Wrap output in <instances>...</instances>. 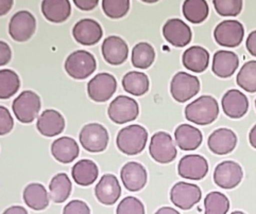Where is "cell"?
<instances>
[{
	"instance_id": "6da1fadb",
	"label": "cell",
	"mask_w": 256,
	"mask_h": 214,
	"mask_svg": "<svg viewBox=\"0 0 256 214\" xmlns=\"http://www.w3.org/2000/svg\"><path fill=\"white\" fill-rule=\"evenodd\" d=\"M148 141V132L138 124H133L122 128L118 132L116 144L118 150L126 155L134 156L140 154Z\"/></svg>"
},
{
	"instance_id": "7a4b0ae2",
	"label": "cell",
	"mask_w": 256,
	"mask_h": 214,
	"mask_svg": "<svg viewBox=\"0 0 256 214\" xmlns=\"http://www.w3.org/2000/svg\"><path fill=\"white\" fill-rule=\"evenodd\" d=\"M218 115V102L212 96H202L185 107L186 119L197 125L212 124Z\"/></svg>"
},
{
	"instance_id": "3957f363",
	"label": "cell",
	"mask_w": 256,
	"mask_h": 214,
	"mask_svg": "<svg viewBox=\"0 0 256 214\" xmlns=\"http://www.w3.org/2000/svg\"><path fill=\"white\" fill-rule=\"evenodd\" d=\"M96 58L86 50H76L67 56L65 71L74 80H85L95 72Z\"/></svg>"
},
{
	"instance_id": "277c9868",
	"label": "cell",
	"mask_w": 256,
	"mask_h": 214,
	"mask_svg": "<svg viewBox=\"0 0 256 214\" xmlns=\"http://www.w3.org/2000/svg\"><path fill=\"white\" fill-rule=\"evenodd\" d=\"M40 106V98L38 93L31 90H24L13 101L12 109L20 122L29 124L38 118Z\"/></svg>"
},
{
	"instance_id": "5b68a950",
	"label": "cell",
	"mask_w": 256,
	"mask_h": 214,
	"mask_svg": "<svg viewBox=\"0 0 256 214\" xmlns=\"http://www.w3.org/2000/svg\"><path fill=\"white\" fill-rule=\"evenodd\" d=\"M200 91V81L196 75L187 72H178L170 83V93L178 103H185Z\"/></svg>"
},
{
	"instance_id": "8992f818",
	"label": "cell",
	"mask_w": 256,
	"mask_h": 214,
	"mask_svg": "<svg viewBox=\"0 0 256 214\" xmlns=\"http://www.w3.org/2000/svg\"><path fill=\"white\" fill-rule=\"evenodd\" d=\"M106 128L99 123L84 125L79 135L80 143L84 150L90 153H101L106 151L108 143Z\"/></svg>"
},
{
	"instance_id": "52a82bcc",
	"label": "cell",
	"mask_w": 256,
	"mask_h": 214,
	"mask_svg": "<svg viewBox=\"0 0 256 214\" xmlns=\"http://www.w3.org/2000/svg\"><path fill=\"white\" fill-rule=\"evenodd\" d=\"M149 153L153 160L162 165L170 164L178 155L172 137L166 132H158L152 136Z\"/></svg>"
},
{
	"instance_id": "ba28073f",
	"label": "cell",
	"mask_w": 256,
	"mask_h": 214,
	"mask_svg": "<svg viewBox=\"0 0 256 214\" xmlns=\"http://www.w3.org/2000/svg\"><path fill=\"white\" fill-rule=\"evenodd\" d=\"M108 115L116 124H126L134 121L140 115V105L134 99L126 96H118L108 106Z\"/></svg>"
},
{
	"instance_id": "9c48e42d",
	"label": "cell",
	"mask_w": 256,
	"mask_h": 214,
	"mask_svg": "<svg viewBox=\"0 0 256 214\" xmlns=\"http://www.w3.org/2000/svg\"><path fill=\"white\" fill-rule=\"evenodd\" d=\"M117 89V81L110 73L104 72L94 76L88 84V95L90 100L102 103L113 97Z\"/></svg>"
},
{
	"instance_id": "30bf717a",
	"label": "cell",
	"mask_w": 256,
	"mask_h": 214,
	"mask_svg": "<svg viewBox=\"0 0 256 214\" xmlns=\"http://www.w3.org/2000/svg\"><path fill=\"white\" fill-rule=\"evenodd\" d=\"M201 196V189L197 185L185 182L176 183L170 190V201L182 210L192 209L200 202Z\"/></svg>"
},
{
	"instance_id": "8fae6325",
	"label": "cell",
	"mask_w": 256,
	"mask_h": 214,
	"mask_svg": "<svg viewBox=\"0 0 256 214\" xmlns=\"http://www.w3.org/2000/svg\"><path fill=\"white\" fill-rule=\"evenodd\" d=\"M36 30V20L30 12L20 11L15 13L8 23V34L18 42L29 40Z\"/></svg>"
},
{
	"instance_id": "7c38bea8",
	"label": "cell",
	"mask_w": 256,
	"mask_h": 214,
	"mask_svg": "<svg viewBox=\"0 0 256 214\" xmlns=\"http://www.w3.org/2000/svg\"><path fill=\"white\" fill-rule=\"evenodd\" d=\"M244 35V28L238 20H224L217 24L214 31V38L218 45L228 48H236L242 44Z\"/></svg>"
},
{
	"instance_id": "4fadbf2b",
	"label": "cell",
	"mask_w": 256,
	"mask_h": 214,
	"mask_svg": "<svg viewBox=\"0 0 256 214\" xmlns=\"http://www.w3.org/2000/svg\"><path fill=\"white\" fill-rule=\"evenodd\" d=\"M242 169L235 161L226 160L219 164L214 171V183L222 189L231 190L240 186L242 181Z\"/></svg>"
},
{
	"instance_id": "5bb4252c",
	"label": "cell",
	"mask_w": 256,
	"mask_h": 214,
	"mask_svg": "<svg viewBox=\"0 0 256 214\" xmlns=\"http://www.w3.org/2000/svg\"><path fill=\"white\" fill-rule=\"evenodd\" d=\"M208 173V162L201 155H186L178 165V174L190 181H201Z\"/></svg>"
},
{
	"instance_id": "9a60e30c",
	"label": "cell",
	"mask_w": 256,
	"mask_h": 214,
	"mask_svg": "<svg viewBox=\"0 0 256 214\" xmlns=\"http://www.w3.org/2000/svg\"><path fill=\"white\" fill-rule=\"evenodd\" d=\"M163 36L170 45L176 48H183L190 44L192 38V29L188 24L178 18H172L165 22Z\"/></svg>"
},
{
	"instance_id": "2e32d148",
	"label": "cell",
	"mask_w": 256,
	"mask_h": 214,
	"mask_svg": "<svg viewBox=\"0 0 256 214\" xmlns=\"http://www.w3.org/2000/svg\"><path fill=\"white\" fill-rule=\"evenodd\" d=\"M72 35L76 41L83 46L96 45L104 35L101 24L92 18L81 19L72 28Z\"/></svg>"
},
{
	"instance_id": "e0dca14e",
	"label": "cell",
	"mask_w": 256,
	"mask_h": 214,
	"mask_svg": "<svg viewBox=\"0 0 256 214\" xmlns=\"http://www.w3.org/2000/svg\"><path fill=\"white\" fill-rule=\"evenodd\" d=\"M120 178L126 190L130 192H138L146 186L148 173L147 170L140 162L130 161L122 167Z\"/></svg>"
},
{
	"instance_id": "ac0fdd59",
	"label": "cell",
	"mask_w": 256,
	"mask_h": 214,
	"mask_svg": "<svg viewBox=\"0 0 256 214\" xmlns=\"http://www.w3.org/2000/svg\"><path fill=\"white\" fill-rule=\"evenodd\" d=\"M101 52L108 64L119 66L124 64L129 56V47L122 37L112 35L102 42Z\"/></svg>"
},
{
	"instance_id": "d6986e66",
	"label": "cell",
	"mask_w": 256,
	"mask_h": 214,
	"mask_svg": "<svg viewBox=\"0 0 256 214\" xmlns=\"http://www.w3.org/2000/svg\"><path fill=\"white\" fill-rule=\"evenodd\" d=\"M95 195L99 203L112 206L122 195V187L117 177L113 174H104L95 187Z\"/></svg>"
},
{
	"instance_id": "ffe728a7",
	"label": "cell",
	"mask_w": 256,
	"mask_h": 214,
	"mask_svg": "<svg viewBox=\"0 0 256 214\" xmlns=\"http://www.w3.org/2000/svg\"><path fill=\"white\" fill-rule=\"evenodd\" d=\"M224 113L231 119L242 118L249 109V100L244 93L237 89L228 90L221 101Z\"/></svg>"
},
{
	"instance_id": "44dd1931",
	"label": "cell",
	"mask_w": 256,
	"mask_h": 214,
	"mask_svg": "<svg viewBox=\"0 0 256 214\" xmlns=\"http://www.w3.org/2000/svg\"><path fill=\"white\" fill-rule=\"evenodd\" d=\"M208 144L212 153L216 155H226L235 150L237 136L230 128H218L210 135Z\"/></svg>"
},
{
	"instance_id": "7402d4cb",
	"label": "cell",
	"mask_w": 256,
	"mask_h": 214,
	"mask_svg": "<svg viewBox=\"0 0 256 214\" xmlns=\"http://www.w3.org/2000/svg\"><path fill=\"white\" fill-rule=\"evenodd\" d=\"M36 128L42 136L54 137L63 133L65 119L58 110L46 109L38 118Z\"/></svg>"
},
{
	"instance_id": "603a6c76",
	"label": "cell",
	"mask_w": 256,
	"mask_h": 214,
	"mask_svg": "<svg viewBox=\"0 0 256 214\" xmlns=\"http://www.w3.org/2000/svg\"><path fill=\"white\" fill-rule=\"evenodd\" d=\"M240 66V58L233 51L219 50L212 57V70L221 79L232 76Z\"/></svg>"
},
{
	"instance_id": "cb8c5ba5",
	"label": "cell",
	"mask_w": 256,
	"mask_h": 214,
	"mask_svg": "<svg viewBox=\"0 0 256 214\" xmlns=\"http://www.w3.org/2000/svg\"><path fill=\"white\" fill-rule=\"evenodd\" d=\"M51 154L61 164L67 165L78 158L80 154L79 145L72 137H61L51 144Z\"/></svg>"
},
{
	"instance_id": "d4e9b609",
	"label": "cell",
	"mask_w": 256,
	"mask_h": 214,
	"mask_svg": "<svg viewBox=\"0 0 256 214\" xmlns=\"http://www.w3.org/2000/svg\"><path fill=\"white\" fill-rule=\"evenodd\" d=\"M176 143L182 151L197 150L203 140V136L200 130L190 124H181L176 128L174 132Z\"/></svg>"
},
{
	"instance_id": "484cf974",
	"label": "cell",
	"mask_w": 256,
	"mask_h": 214,
	"mask_svg": "<svg viewBox=\"0 0 256 214\" xmlns=\"http://www.w3.org/2000/svg\"><path fill=\"white\" fill-rule=\"evenodd\" d=\"M182 63L186 69L196 73H202L208 67L210 53L201 46H192L184 51Z\"/></svg>"
},
{
	"instance_id": "4316f807",
	"label": "cell",
	"mask_w": 256,
	"mask_h": 214,
	"mask_svg": "<svg viewBox=\"0 0 256 214\" xmlns=\"http://www.w3.org/2000/svg\"><path fill=\"white\" fill-rule=\"evenodd\" d=\"M42 13L50 22H64L72 14L70 2L68 0H45L42 2Z\"/></svg>"
},
{
	"instance_id": "83f0119b",
	"label": "cell",
	"mask_w": 256,
	"mask_h": 214,
	"mask_svg": "<svg viewBox=\"0 0 256 214\" xmlns=\"http://www.w3.org/2000/svg\"><path fill=\"white\" fill-rule=\"evenodd\" d=\"M99 175L98 166L90 159L79 160L72 169L74 183L81 187H88L96 182Z\"/></svg>"
},
{
	"instance_id": "f1b7e54d",
	"label": "cell",
	"mask_w": 256,
	"mask_h": 214,
	"mask_svg": "<svg viewBox=\"0 0 256 214\" xmlns=\"http://www.w3.org/2000/svg\"><path fill=\"white\" fill-rule=\"evenodd\" d=\"M22 198L24 204L34 211L45 210L49 206V196L47 190L40 184L33 183L28 185L24 188Z\"/></svg>"
},
{
	"instance_id": "f546056e",
	"label": "cell",
	"mask_w": 256,
	"mask_h": 214,
	"mask_svg": "<svg viewBox=\"0 0 256 214\" xmlns=\"http://www.w3.org/2000/svg\"><path fill=\"white\" fill-rule=\"evenodd\" d=\"M72 186L66 173H58L52 177L49 184L50 200L54 204L65 203L70 196Z\"/></svg>"
},
{
	"instance_id": "4dcf8cb0",
	"label": "cell",
	"mask_w": 256,
	"mask_h": 214,
	"mask_svg": "<svg viewBox=\"0 0 256 214\" xmlns=\"http://www.w3.org/2000/svg\"><path fill=\"white\" fill-rule=\"evenodd\" d=\"M150 82L148 76L138 71H130L122 78V87L126 92L135 97L144 96L149 90Z\"/></svg>"
},
{
	"instance_id": "1f68e13d",
	"label": "cell",
	"mask_w": 256,
	"mask_h": 214,
	"mask_svg": "<svg viewBox=\"0 0 256 214\" xmlns=\"http://www.w3.org/2000/svg\"><path fill=\"white\" fill-rule=\"evenodd\" d=\"M156 59V51L150 44L146 41L138 42L132 50L131 61L135 68L140 69H148L152 66Z\"/></svg>"
},
{
	"instance_id": "d6a6232c",
	"label": "cell",
	"mask_w": 256,
	"mask_h": 214,
	"mask_svg": "<svg viewBox=\"0 0 256 214\" xmlns=\"http://www.w3.org/2000/svg\"><path fill=\"white\" fill-rule=\"evenodd\" d=\"M183 15L192 23L198 24L208 18L210 8L204 0H186L183 3Z\"/></svg>"
},
{
	"instance_id": "836d02e7",
	"label": "cell",
	"mask_w": 256,
	"mask_h": 214,
	"mask_svg": "<svg viewBox=\"0 0 256 214\" xmlns=\"http://www.w3.org/2000/svg\"><path fill=\"white\" fill-rule=\"evenodd\" d=\"M20 88V76L11 69L0 70V100L13 97Z\"/></svg>"
},
{
	"instance_id": "e575fe53",
	"label": "cell",
	"mask_w": 256,
	"mask_h": 214,
	"mask_svg": "<svg viewBox=\"0 0 256 214\" xmlns=\"http://www.w3.org/2000/svg\"><path fill=\"white\" fill-rule=\"evenodd\" d=\"M237 85L246 92H256V61L246 62L236 78Z\"/></svg>"
},
{
	"instance_id": "d590c367",
	"label": "cell",
	"mask_w": 256,
	"mask_h": 214,
	"mask_svg": "<svg viewBox=\"0 0 256 214\" xmlns=\"http://www.w3.org/2000/svg\"><path fill=\"white\" fill-rule=\"evenodd\" d=\"M204 214H226L230 210V201L221 192H210L204 200Z\"/></svg>"
},
{
	"instance_id": "8d00e7d4",
	"label": "cell",
	"mask_w": 256,
	"mask_h": 214,
	"mask_svg": "<svg viewBox=\"0 0 256 214\" xmlns=\"http://www.w3.org/2000/svg\"><path fill=\"white\" fill-rule=\"evenodd\" d=\"M102 10L110 18H122L130 10V1L129 0H104Z\"/></svg>"
},
{
	"instance_id": "74e56055",
	"label": "cell",
	"mask_w": 256,
	"mask_h": 214,
	"mask_svg": "<svg viewBox=\"0 0 256 214\" xmlns=\"http://www.w3.org/2000/svg\"><path fill=\"white\" fill-rule=\"evenodd\" d=\"M212 4L220 16L233 17L240 14L244 2L242 0H214Z\"/></svg>"
},
{
	"instance_id": "f35d334b",
	"label": "cell",
	"mask_w": 256,
	"mask_h": 214,
	"mask_svg": "<svg viewBox=\"0 0 256 214\" xmlns=\"http://www.w3.org/2000/svg\"><path fill=\"white\" fill-rule=\"evenodd\" d=\"M116 214H146L144 204L134 196L124 199L116 209Z\"/></svg>"
},
{
	"instance_id": "ab89813d",
	"label": "cell",
	"mask_w": 256,
	"mask_h": 214,
	"mask_svg": "<svg viewBox=\"0 0 256 214\" xmlns=\"http://www.w3.org/2000/svg\"><path fill=\"white\" fill-rule=\"evenodd\" d=\"M14 120L6 107L0 105V136H4L13 130Z\"/></svg>"
},
{
	"instance_id": "60d3db41",
	"label": "cell",
	"mask_w": 256,
	"mask_h": 214,
	"mask_svg": "<svg viewBox=\"0 0 256 214\" xmlns=\"http://www.w3.org/2000/svg\"><path fill=\"white\" fill-rule=\"evenodd\" d=\"M63 214H90V209L85 202L74 200L64 207Z\"/></svg>"
},
{
	"instance_id": "b9f144b4",
	"label": "cell",
	"mask_w": 256,
	"mask_h": 214,
	"mask_svg": "<svg viewBox=\"0 0 256 214\" xmlns=\"http://www.w3.org/2000/svg\"><path fill=\"white\" fill-rule=\"evenodd\" d=\"M12 58V50L6 41L0 40V67L10 63Z\"/></svg>"
},
{
	"instance_id": "7bdbcfd3",
	"label": "cell",
	"mask_w": 256,
	"mask_h": 214,
	"mask_svg": "<svg viewBox=\"0 0 256 214\" xmlns=\"http://www.w3.org/2000/svg\"><path fill=\"white\" fill-rule=\"evenodd\" d=\"M74 3L82 11H92L98 5L99 1L98 0H74Z\"/></svg>"
},
{
	"instance_id": "ee69618b",
	"label": "cell",
	"mask_w": 256,
	"mask_h": 214,
	"mask_svg": "<svg viewBox=\"0 0 256 214\" xmlns=\"http://www.w3.org/2000/svg\"><path fill=\"white\" fill-rule=\"evenodd\" d=\"M246 47L248 49V52L252 56L256 57V30L252 31L248 35V38H246Z\"/></svg>"
},
{
	"instance_id": "f6af8a7d",
	"label": "cell",
	"mask_w": 256,
	"mask_h": 214,
	"mask_svg": "<svg viewBox=\"0 0 256 214\" xmlns=\"http://www.w3.org/2000/svg\"><path fill=\"white\" fill-rule=\"evenodd\" d=\"M13 4V0H0V16H4L10 12Z\"/></svg>"
},
{
	"instance_id": "bcb514c9",
	"label": "cell",
	"mask_w": 256,
	"mask_h": 214,
	"mask_svg": "<svg viewBox=\"0 0 256 214\" xmlns=\"http://www.w3.org/2000/svg\"><path fill=\"white\" fill-rule=\"evenodd\" d=\"M2 214H28V211L22 206H12L8 208Z\"/></svg>"
},
{
	"instance_id": "7dc6e473",
	"label": "cell",
	"mask_w": 256,
	"mask_h": 214,
	"mask_svg": "<svg viewBox=\"0 0 256 214\" xmlns=\"http://www.w3.org/2000/svg\"><path fill=\"white\" fill-rule=\"evenodd\" d=\"M156 214H181V213L172 207H162L156 212Z\"/></svg>"
},
{
	"instance_id": "c3c4849f",
	"label": "cell",
	"mask_w": 256,
	"mask_h": 214,
	"mask_svg": "<svg viewBox=\"0 0 256 214\" xmlns=\"http://www.w3.org/2000/svg\"><path fill=\"white\" fill-rule=\"evenodd\" d=\"M249 141H250V144L252 145V147L254 149H256V124L252 127V130L250 131Z\"/></svg>"
},
{
	"instance_id": "681fc988",
	"label": "cell",
	"mask_w": 256,
	"mask_h": 214,
	"mask_svg": "<svg viewBox=\"0 0 256 214\" xmlns=\"http://www.w3.org/2000/svg\"><path fill=\"white\" fill-rule=\"evenodd\" d=\"M231 214H246V213L242 212V211H234V212H232Z\"/></svg>"
},
{
	"instance_id": "f907efd6",
	"label": "cell",
	"mask_w": 256,
	"mask_h": 214,
	"mask_svg": "<svg viewBox=\"0 0 256 214\" xmlns=\"http://www.w3.org/2000/svg\"><path fill=\"white\" fill-rule=\"evenodd\" d=\"M255 108H256V100H255Z\"/></svg>"
}]
</instances>
